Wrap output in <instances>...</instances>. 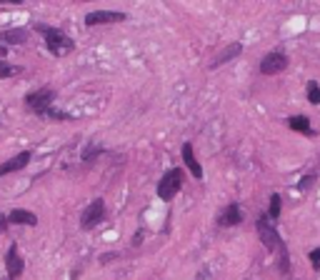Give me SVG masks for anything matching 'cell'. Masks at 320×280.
<instances>
[{
	"instance_id": "obj_1",
	"label": "cell",
	"mask_w": 320,
	"mask_h": 280,
	"mask_svg": "<svg viewBox=\"0 0 320 280\" xmlns=\"http://www.w3.org/2000/svg\"><path fill=\"white\" fill-rule=\"evenodd\" d=\"M35 30L45 38V45H48V50H50L53 55L63 58V55L73 53V48H75V40H73L70 35H65L60 28H50V25H35Z\"/></svg>"
},
{
	"instance_id": "obj_2",
	"label": "cell",
	"mask_w": 320,
	"mask_h": 280,
	"mask_svg": "<svg viewBox=\"0 0 320 280\" xmlns=\"http://www.w3.org/2000/svg\"><path fill=\"white\" fill-rule=\"evenodd\" d=\"M255 230H258V238H260V243L265 245V250L278 253V250L283 248V238H280V233L275 230V225L270 223L268 215H258V220H255Z\"/></svg>"
},
{
	"instance_id": "obj_3",
	"label": "cell",
	"mask_w": 320,
	"mask_h": 280,
	"mask_svg": "<svg viewBox=\"0 0 320 280\" xmlns=\"http://www.w3.org/2000/svg\"><path fill=\"white\" fill-rule=\"evenodd\" d=\"M53 100H55V90L53 88H38V90H30L25 95V108L33 110L35 115H45L53 108Z\"/></svg>"
},
{
	"instance_id": "obj_4",
	"label": "cell",
	"mask_w": 320,
	"mask_h": 280,
	"mask_svg": "<svg viewBox=\"0 0 320 280\" xmlns=\"http://www.w3.org/2000/svg\"><path fill=\"white\" fill-rule=\"evenodd\" d=\"M183 183H185V175H183L180 168L168 170V173L163 175V180L158 183V198H160V200H173L175 195L180 193Z\"/></svg>"
},
{
	"instance_id": "obj_5",
	"label": "cell",
	"mask_w": 320,
	"mask_h": 280,
	"mask_svg": "<svg viewBox=\"0 0 320 280\" xmlns=\"http://www.w3.org/2000/svg\"><path fill=\"white\" fill-rule=\"evenodd\" d=\"M105 220V200L103 198H95L80 215V228L83 230H93L95 225H100Z\"/></svg>"
},
{
	"instance_id": "obj_6",
	"label": "cell",
	"mask_w": 320,
	"mask_h": 280,
	"mask_svg": "<svg viewBox=\"0 0 320 280\" xmlns=\"http://www.w3.org/2000/svg\"><path fill=\"white\" fill-rule=\"evenodd\" d=\"M285 68H288V55L280 53V50L268 53V55L260 60V73L263 75H278V73H283Z\"/></svg>"
},
{
	"instance_id": "obj_7",
	"label": "cell",
	"mask_w": 320,
	"mask_h": 280,
	"mask_svg": "<svg viewBox=\"0 0 320 280\" xmlns=\"http://www.w3.org/2000/svg\"><path fill=\"white\" fill-rule=\"evenodd\" d=\"M5 270H8V278L10 280H18L23 275V270H25V263H23V258H20V250L18 245L13 243L8 253H5Z\"/></svg>"
},
{
	"instance_id": "obj_8",
	"label": "cell",
	"mask_w": 320,
	"mask_h": 280,
	"mask_svg": "<svg viewBox=\"0 0 320 280\" xmlns=\"http://www.w3.org/2000/svg\"><path fill=\"white\" fill-rule=\"evenodd\" d=\"M128 15L120 10H93L85 15V25H108V23H123Z\"/></svg>"
},
{
	"instance_id": "obj_9",
	"label": "cell",
	"mask_w": 320,
	"mask_h": 280,
	"mask_svg": "<svg viewBox=\"0 0 320 280\" xmlns=\"http://www.w3.org/2000/svg\"><path fill=\"white\" fill-rule=\"evenodd\" d=\"M243 223V210L238 203H230L223 208V213L218 215V225L220 228H233V225H240Z\"/></svg>"
},
{
	"instance_id": "obj_10",
	"label": "cell",
	"mask_w": 320,
	"mask_h": 280,
	"mask_svg": "<svg viewBox=\"0 0 320 280\" xmlns=\"http://www.w3.org/2000/svg\"><path fill=\"white\" fill-rule=\"evenodd\" d=\"M30 38L28 28H10V30L0 33V45L8 48V45H25Z\"/></svg>"
},
{
	"instance_id": "obj_11",
	"label": "cell",
	"mask_w": 320,
	"mask_h": 280,
	"mask_svg": "<svg viewBox=\"0 0 320 280\" xmlns=\"http://www.w3.org/2000/svg\"><path fill=\"white\" fill-rule=\"evenodd\" d=\"M30 158H33V153H30V150H23V153H18L15 158L5 160V163L0 165V178H3V175H10V173H15V170H23L30 163Z\"/></svg>"
},
{
	"instance_id": "obj_12",
	"label": "cell",
	"mask_w": 320,
	"mask_h": 280,
	"mask_svg": "<svg viewBox=\"0 0 320 280\" xmlns=\"http://www.w3.org/2000/svg\"><path fill=\"white\" fill-rule=\"evenodd\" d=\"M183 163H185V168L193 173V178L195 180H200L203 178V168H200V163H198V158L193 153V143H183Z\"/></svg>"
},
{
	"instance_id": "obj_13",
	"label": "cell",
	"mask_w": 320,
	"mask_h": 280,
	"mask_svg": "<svg viewBox=\"0 0 320 280\" xmlns=\"http://www.w3.org/2000/svg\"><path fill=\"white\" fill-rule=\"evenodd\" d=\"M240 53H243V43H230V45H225V48H223V53L213 58V63H210V70H215V68L225 65L228 60H233V58H238Z\"/></svg>"
},
{
	"instance_id": "obj_14",
	"label": "cell",
	"mask_w": 320,
	"mask_h": 280,
	"mask_svg": "<svg viewBox=\"0 0 320 280\" xmlns=\"http://www.w3.org/2000/svg\"><path fill=\"white\" fill-rule=\"evenodd\" d=\"M8 223H13V225H38V215L30 213V210H23V208H15V210H10Z\"/></svg>"
},
{
	"instance_id": "obj_15",
	"label": "cell",
	"mask_w": 320,
	"mask_h": 280,
	"mask_svg": "<svg viewBox=\"0 0 320 280\" xmlns=\"http://www.w3.org/2000/svg\"><path fill=\"white\" fill-rule=\"evenodd\" d=\"M288 128L295 130V133H303V135H315V130L310 128V120L305 115H293L288 118Z\"/></svg>"
},
{
	"instance_id": "obj_16",
	"label": "cell",
	"mask_w": 320,
	"mask_h": 280,
	"mask_svg": "<svg viewBox=\"0 0 320 280\" xmlns=\"http://www.w3.org/2000/svg\"><path fill=\"white\" fill-rule=\"evenodd\" d=\"M278 255H280L278 268H280V273H283V275H288V273H290V255H288V245H285V243H283V248L278 250Z\"/></svg>"
},
{
	"instance_id": "obj_17",
	"label": "cell",
	"mask_w": 320,
	"mask_h": 280,
	"mask_svg": "<svg viewBox=\"0 0 320 280\" xmlns=\"http://www.w3.org/2000/svg\"><path fill=\"white\" fill-rule=\"evenodd\" d=\"M280 205H283L280 195H278V193H273V195H270V208H268V218H273V220L280 218Z\"/></svg>"
},
{
	"instance_id": "obj_18",
	"label": "cell",
	"mask_w": 320,
	"mask_h": 280,
	"mask_svg": "<svg viewBox=\"0 0 320 280\" xmlns=\"http://www.w3.org/2000/svg\"><path fill=\"white\" fill-rule=\"evenodd\" d=\"M18 73H20L18 65H13V63H8V60H0V80H3V78H13V75H18Z\"/></svg>"
},
{
	"instance_id": "obj_19",
	"label": "cell",
	"mask_w": 320,
	"mask_h": 280,
	"mask_svg": "<svg viewBox=\"0 0 320 280\" xmlns=\"http://www.w3.org/2000/svg\"><path fill=\"white\" fill-rule=\"evenodd\" d=\"M100 153H103V145H93V143H90L85 150H83V160H85V163H90V160H95Z\"/></svg>"
},
{
	"instance_id": "obj_20",
	"label": "cell",
	"mask_w": 320,
	"mask_h": 280,
	"mask_svg": "<svg viewBox=\"0 0 320 280\" xmlns=\"http://www.w3.org/2000/svg\"><path fill=\"white\" fill-rule=\"evenodd\" d=\"M308 100L313 103V105H320V85L313 80V83H308Z\"/></svg>"
},
{
	"instance_id": "obj_21",
	"label": "cell",
	"mask_w": 320,
	"mask_h": 280,
	"mask_svg": "<svg viewBox=\"0 0 320 280\" xmlns=\"http://www.w3.org/2000/svg\"><path fill=\"white\" fill-rule=\"evenodd\" d=\"M45 118H53V120H70V115H68V113H63V110H55V108H50V110L45 113Z\"/></svg>"
},
{
	"instance_id": "obj_22",
	"label": "cell",
	"mask_w": 320,
	"mask_h": 280,
	"mask_svg": "<svg viewBox=\"0 0 320 280\" xmlns=\"http://www.w3.org/2000/svg\"><path fill=\"white\" fill-rule=\"evenodd\" d=\"M308 260H310V265L318 270L320 268V248H315V250H310V255H308Z\"/></svg>"
},
{
	"instance_id": "obj_23",
	"label": "cell",
	"mask_w": 320,
	"mask_h": 280,
	"mask_svg": "<svg viewBox=\"0 0 320 280\" xmlns=\"http://www.w3.org/2000/svg\"><path fill=\"white\" fill-rule=\"evenodd\" d=\"M313 183H315V175H305V178H303V180L298 183V188H300V190H308V188L313 185Z\"/></svg>"
},
{
	"instance_id": "obj_24",
	"label": "cell",
	"mask_w": 320,
	"mask_h": 280,
	"mask_svg": "<svg viewBox=\"0 0 320 280\" xmlns=\"http://www.w3.org/2000/svg\"><path fill=\"white\" fill-rule=\"evenodd\" d=\"M118 253H105V255H100V263H108V260H115Z\"/></svg>"
},
{
	"instance_id": "obj_25",
	"label": "cell",
	"mask_w": 320,
	"mask_h": 280,
	"mask_svg": "<svg viewBox=\"0 0 320 280\" xmlns=\"http://www.w3.org/2000/svg\"><path fill=\"white\" fill-rule=\"evenodd\" d=\"M5 228H8V218H5V215H3V213H0V233H3V230H5Z\"/></svg>"
},
{
	"instance_id": "obj_26",
	"label": "cell",
	"mask_w": 320,
	"mask_h": 280,
	"mask_svg": "<svg viewBox=\"0 0 320 280\" xmlns=\"http://www.w3.org/2000/svg\"><path fill=\"white\" fill-rule=\"evenodd\" d=\"M195 280H208V273H205V270H203V273H200V275H198V278H195Z\"/></svg>"
}]
</instances>
